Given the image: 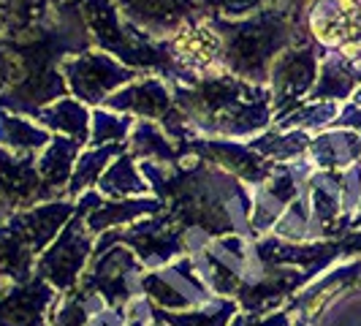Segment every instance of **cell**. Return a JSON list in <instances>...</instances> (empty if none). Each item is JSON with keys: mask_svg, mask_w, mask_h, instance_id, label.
<instances>
[{"mask_svg": "<svg viewBox=\"0 0 361 326\" xmlns=\"http://www.w3.org/2000/svg\"><path fill=\"white\" fill-rule=\"evenodd\" d=\"M312 76H315V57L310 49L286 54L274 71L277 95H283V101H286V95H302L310 87Z\"/></svg>", "mask_w": 361, "mask_h": 326, "instance_id": "obj_3", "label": "cell"}, {"mask_svg": "<svg viewBox=\"0 0 361 326\" xmlns=\"http://www.w3.org/2000/svg\"><path fill=\"white\" fill-rule=\"evenodd\" d=\"M283 324H286V318L277 315V318H269V321H258V318H236L234 326H283Z\"/></svg>", "mask_w": 361, "mask_h": 326, "instance_id": "obj_8", "label": "cell"}, {"mask_svg": "<svg viewBox=\"0 0 361 326\" xmlns=\"http://www.w3.org/2000/svg\"><path fill=\"white\" fill-rule=\"evenodd\" d=\"M49 302L44 286L14 291V296L0 302V326H41V313Z\"/></svg>", "mask_w": 361, "mask_h": 326, "instance_id": "obj_2", "label": "cell"}, {"mask_svg": "<svg viewBox=\"0 0 361 326\" xmlns=\"http://www.w3.org/2000/svg\"><path fill=\"white\" fill-rule=\"evenodd\" d=\"M337 123H340V126H356V128H361V109H348V111H343Z\"/></svg>", "mask_w": 361, "mask_h": 326, "instance_id": "obj_9", "label": "cell"}, {"mask_svg": "<svg viewBox=\"0 0 361 326\" xmlns=\"http://www.w3.org/2000/svg\"><path fill=\"white\" fill-rule=\"evenodd\" d=\"M312 152L321 166H348L361 155V136L359 133H329L315 142Z\"/></svg>", "mask_w": 361, "mask_h": 326, "instance_id": "obj_4", "label": "cell"}, {"mask_svg": "<svg viewBox=\"0 0 361 326\" xmlns=\"http://www.w3.org/2000/svg\"><path fill=\"white\" fill-rule=\"evenodd\" d=\"M71 73H87V79H71L76 92L85 98V101H98L106 90H111L117 82H123L126 73L123 68H117L111 60H104V57H82L68 66Z\"/></svg>", "mask_w": 361, "mask_h": 326, "instance_id": "obj_1", "label": "cell"}, {"mask_svg": "<svg viewBox=\"0 0 361 326\" xmlns=\"http://www.w3.org/2000/svg\"><path fill=\"white\" fill-rule=\"evenodd\" d=\"M356 223H361V215H359V220H356Z\"/></svg>", "mask_w": 361, "mask_h": 326, "instance_id": "obj_10", "label": "cell"}, {"mask_svg": "<svg viewBox=\"0 0 361 326\" xmlns=\"http://www.w3.org/2000/svg\"><path fill=\"white\" fill-rule=\"evenodd\" d=\"M356 71L345 63L343 57H331L324 66V76H321V85L315 87L312 98H345L348 92L353 90L356 85Z\"/></svg>", "mask_w": 361, "mask_h": 326, "instance_id": "obj_5", "label": "cell"}, {"mask_svg": "<svg viewBox=\"0 0 361 326\" xmlns=\"http://www.w3.org/2000/svg\"><path fill=\"white\" fill-rule=\"evenodd\" d=\"M169 324L174 326H223L226 315H169Z\"/></svg>", "mask_w": 361, "mask_h": 326, "instance_id": "obj_7", "label": "cell"}, {"mask_svg": "<svg viewBox=\"0 0 361 326\" xmlns=\"http://www.w3.org/2000/svg\"><path fill=\"white\" fill-rule=\"evenodd\" d=\"M166 92L158 82H145V85H139V87H133V90L123 92V95H117L111 104L114 107H130V109H139V111H145V114H158L163 107H166Z\"/></svg>", "mask_w": 361, "mask_h": 326, "instance_id": "obj_6", "label": "cell"}]
</instances>
